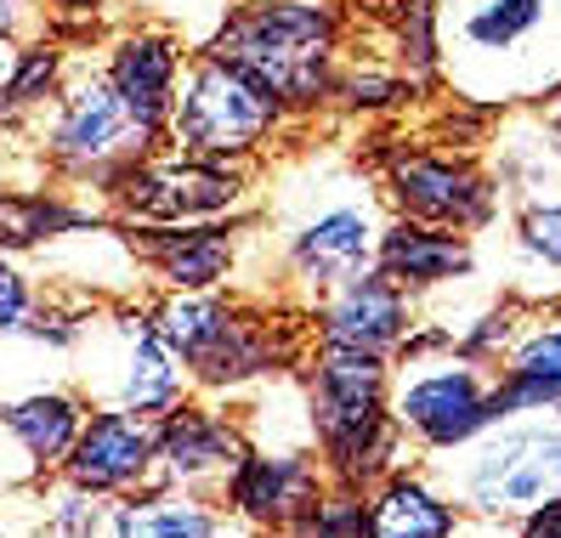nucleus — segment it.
Returning <instances> with one entry per match:
<instances>
[{
    "label": "nucleus",
    "instance_id": "1",
    "mask_svg": "<svg viewBox=\"0 0 561 538\" xmlns=\"http://www.w3.org/2000/svg\"><path fill=\"white\" fill-rule=\"evenodd\" d=\"M391 227L375 164L341 148H307L261 187V232L273 244L278 295L312 312L329 289L369 273Z\"/></svg>",
    "mask_w": 561,
    "mask_h": 538
},
{
    "label": "nucleus",
    "instance_id": "2",
    "mask_svg": "<svg viewBox=\"0 0 561 538\" xmlns=\"http://www.w3.org/2000/svg\"><path fill=\"white\" fill-rule=\"evenodd\" d=\"M443 91L493 114L561 96V0H437Z\"/></svg>",
    "mask_w": 561,
    "mask_h": 538
},
{
    "label": "nucleus",
    "instance_id": "3",
    "mask_svg": "<svg viewBox=\"0 0 561 538\" xmlns=\"http://www.w3.org/2000/svg\"><path fill=\"white\" fill-rule=\"evenodd\" d=\"M153 318L187 375L210 397H244L278 375H301L312 357V318H273V307L239 289H159Z\"/></svg>",
    "mask_w": 561,
    "mask_h": 538
},
{
    "label": "nucleus",
    "instance_id": "4",
    "mask_svg": "<svg viewBox=\"0 0 561 538\" xmlns=\"http://www.w3.org/2000/svg\"><path fill=\"white\" fill-rule=\"evenodd\" d=\"M357 12L346 0H233L221 28L199 46L239 62L295 119L335 108V75L346 62Z\"/></svg>",
    "mask_w": 561,
    "mask_h": 538
},
{
    "label": "nucleus",
    "instance_id": "5",
    "mask_svg": "<svg viewBox=\"0 0 561 538\" xmlns=\"http://www.w3.org/2000/svg\"><path fill=\"white\" fill-rule=\"evenodd\" d=\"M301 380H307L318 448L335 482L375 488L380 477L420 459L403 425L391 420V357L312 346V357L301 363Z\"/></svg>",
    "mask_w": 561,
    "mask_h": 538
},
{
    "label": "nucleus",
    "instance_id": "6",
    "mask_svg": "<svg viewBox=\"0 0 561 538\" xmlns=\"http://www.w3.org/2000/svg\"><path fill=\"white\" fill-rule=\"evenodd\" d=\"M18 137H28V153H35L51 182H69V187H91V198L103 193L125 164L148 159L153 148H164L159 130L125 103L114 91V80L103 75V62H91L80 51L69 85L57 91V103L41 108L35 119L7 125Z\"/></svg>",
    "mask_w": 561,
    "mask_h": 538
},
{
    "label": "nucleus",
    "instance_id": "7",
    "mask_svg": "<svg viewBox=\"0 0 561 538\" xmlns=\"http://www.w3.org/2000/svg\"><path fill=\"white\" fill-rule=\"evenodd\" d=\"M500 368H488L454 346L443 323L409 334V346L391 357V420L403 425L420 459H437L477 443L488 425H500Z\"/></svg>",
    "mask_w": 561,
    "mask_h": 538
},
{
    "label": "nucleus",
    "instance_id": "8",
    "mask_svg": "<svg viewBox=\"0 0 561 538\" xmlns=\"http://www.w3.org/2000/svg\"><path fill=\"white\" fill-rule=\"evenodd\" d=\"M69 380L96 409H130L148 420H164L199 391L148 300H103L85 312L69 346Z\"/></svg>",
    "mask_w": 561,
    "mask_h": 538
},
{
    "label": "nucleus",
    "instance_id": "9",
    "mask_svg": "<svg viewBox=\"0 0 561 538\" xmlns=\"http://www.w3.org/2000/svg\"><path fill=\"white\" fill-rule=\"evenodd\" d=\"M432 477L466 504L471 522L516 527L561 499V409L550 414H511L488 425L477 443L425 459Z\"/></svg>",
    "mask_w": 561,
    "mask_h": 538
},
{
    "label": "nucleus",
    "instance_id": "10",
    "mask_svg": "<svg viewBox=\"0 0 561 538\" xmlns=\"http://www.w3.org/2000/svg\"><path fill=\"white\" fill-rule=\"evenodd\" d=\"M96 205L119 227H182V221H233L261 210V164L199 159L182 148H153L148 159L96 193Z\"/></svg>",
    "mask_w": 561,
    "mask_h": 538
},
{
    "label": "nucleus",
    "instance_id": "11",
    "mask_svg": "<svg viewBox=\"0 0 561 538\" xmlns=\"http://www.w3.org/2000/svg\"><path fill=\"white\" fill-rule=\"evenodd\" d=\"M369 164L386 187L391 216L459 227V232H477V239H488V232H500L511 221L505 193L477 148H454L443 137H409V142L380 148Z\"/></svg>",
    "mask_w": 561,
    "mask_h": 538
},
{
    "label": "nucleus",
    "instance_id": "12",
    "mask_svg": "<svg viewBox=\"0 0 561 538\" xmlns=\"http://www.w3.org/2000/svg\"><path fill=\"white\" fill-rule=\"evenodd\" d=\"M289 125H295V114L261 80H250L239 62H227L216 51H193L164 142L182 153H199V159L261 164V153Z\"/></svg>",
    "mask_w": 561,
    "mask_h": 538
},
{
    "label": "nucleus",
    "instance_id": "13",
    "mask_svg": "<svg viewBox=\"0 0 561 538\" xmlns=\"http://www.w3.org/2000/svg\"><path fill=\"white\" fill-rule=\"evenodd\" d=\"M250 454V425L239 409H227L221 397L193 391L159 420V470L153 488H182L227 499V482L239 477V465Z\"/></svg>",
    "mask_w": 561,
    "mask_h": 538
},
{
    "label": "nucleus",
    "instance_id": "14",
    "mask_svg": "<svg viewBox=\"0 0 561 538\" xmlns=\"http://www.w3.org/2000/svg\"><path fill=\"white\" fill-rule=\"evenodd\" d=\"M335 482L329 459L318 448V436H250V454L239 465V477L227 482V511H233L250 533L261 538H284L295 516Z\"/></svg>",
    "mask_w": 561,
    "mask_h": 538
},
{
    "label": "nucleus",
    "instance_id": "15",
    "mask_svg": "<svg viewBox=\"0 0 561 538\" xmlns=\"http://www.w3.org/2000/svg\"><path fill=\"white\" fill-rule=\"evenodd\" d=\"M96 402L75 386V380H35V386H12L7 402H0V425H7V488L23 493V488H46L62 459L75 454L80 431L91 420Z\"/></svg>",
    "mask_w": 561,
    "mask_h": 538
},
{
    "label": "nucleus",
    "instance_id": "16",
    "mask_svg": "<svg viewBox=\"0 0 561 538\" xmlns=\"http://www.w3.org/2000/svg\"><path fill=\"white\" fill-rule=\"evenodd\" d=\"M255 216L233 221H182V227H130L148 284L159 289H239L244 255H250Z\"/></svg>",
    "mask_w": 561,
    "mask_h": 538
},
{
    "label": "nucleus",
    "instance_id": "17",
    "mask_svg": "<svg viewBox=\"0 0 561 538\" xmlns=\"http://www.w3.org/2000/svg\"><path fill=\"white\" fill-rule=\"evenodd\" d=\"M307 318H312V346L398 357L409 346V334L420 329V295H409L398 278H386L380 266H369V273L346 278L341 289H329Z\"/></svg>",
    "mask_w": 561,
    "mask_h": 538
},
{
    "label": "nucleus",
    "instance_id": "18",
    "mask_svg": "<svg viewBox=\"0 0 561 538\" xmlns=\"http://www.w3.org/2000/svg\"><path fill=\"white\" fill-rule=\"evenodd\" d=\"M193 46L182 28L171 23H119L114 35H103V75L114 80V91L137 108L159 137L171 130V114H176V96H182V75L193 62Z\"/></svg>",
    "mask_w": 561,
    "mask_h": 538
},
{
    "label": "nucleus",
    "instance_id": "19",
    "mask_svg": "<svg viewBox=\"0 0 561 538\" xmlns=\"http://www.w3.org/2000/svg\"><path fill=\"white\" fill-rule=\"evenodd\" d=\"M159 470V420L130 414V409H91L75 454L62 459L57 477H69L75 488H91L103 499H130L153 488Z\"/></svg>",
    "mask_w": 561,
    "mask_h": 538
},
{
    "label": "nucleus",
    "instance_id": "20",
    "mask_svg": "<svg viewBox=\"0 0 561 538\" xmlns=\"http://www.w3.org/2000/svg\"><path fill=\"white\" fill-rule=\"evenodd\" d=\"M380 273L398 278L409 295H437L454 289L482 273V239L477 232H459V227H432V221H409V216H391L386 239H380Z\"/></svg>",
    "mask_w": 561,
    "mask_h": 538
},
{
    "label": "nucleus",
    "instance_id": "21",
    "mask_svg": "<svg viewBox=\"0 0 561 538\" xmlns=\"http://www.w3.org/2000/svg\"><path fill=\"white\" fill-rule=\"evenodd\" d=\"M363 493H369V538H459L471 527L466 504L432 477L425 459L391 470Z\"/></svg>",
    "mask_w": 561,
    "mask_h": 538
},
{
    "label": "nucleus",
    "instance_id": "22",
    "mask_svg": "<svg viewBox=\"0 0 561 538\" xmlns=\"http://www.w3.org/2000/svg\"><path fill=\"white\" fill-rule=\"evenodd\" d=\"M108 538H250V527L221 499L182 488H142L114 504Z\"/></svg>",
    "mask_w": 561,
    "mask_h": 538
},
{
    "label": "nucleus",
    "instance_id": "23",
    "mask_svg": "<svg viewBox=\"0 0 561 538\" xmlns=\"http://www.w3.org/2000/svg\"><path fill=\"white\" fill-rule=\"evenodd\" d=\"M505 295L527 300V307H556L561 300V193L522 205L505 221Z\"/></svg>",
    "mask_w": 561,
    "mask_h": 538
},
{
    "label": "nucleus",
    "instance_id": "24",
    "mask_svg": "<svg viewBox=\"0 0 561 538\" xmlns=\"http://www.w3.org/2000/svg\"><path fill=\"white\" fill-rule=\"evenodd\" d=\"M80 51L85 46L69 41V35H57V28L23 41L12 51V62H7V91H0V114H7V125H23V119H35L41 108H51L57 91L69 85Z\"/></svg>",
    "mask_w": 561,
    "mask_h": 538
},
{
    "label": "nucleus",
    "instance_id": "25",
    "mask_svg": "<svg viewBox=\"0 0 561 538\" xmlns=\"http://www.w3.org/2000/svg\"><path fill=\"white\" fill-rule=\"evenodd\" d=\"M420 85L409 80V69L386 51V41H375L369 51H352L346 46V62L335 75V108L346 119H380V114H398L409 103H420Z\"/></svg>",
    "mask_w": 561,
    "mask_h": 538
},
{
    "label": "nucleus",
    "instance_id": "26",
    "mask_svg": "<svg viewBox=\"0 0 561 538\" xmlns=\"http://www.w3.org/2000/svg\"><path fill=\"white\" fill-rule=\"evenodd\" d=\"M380 41L420 91L443 85V7L437 0H391L380 12Z\"/></svg>",
    "mask_w": 561,
    "mask_h": 538
},
{
    "label": "nucleus",
    "instance_id": "27",
    "mask_svg": "<svg viewBox=\"0 0 561 538\" xmlns=\"http://www.w3.org/2000/svg\"><path fill=\"white\" fill-rule=\"evenodd\" d=\"M114 504H119V499H103V493H91V488H75L69 477H51V482H46L41 527H46L51 538H108Z\"/></svg>",
    "mask_w": 561,
    "mask_h": 538
},
{
    "label": "nucleus",
    "instance_id": "28",
    "mask_svg": "<svg viewBox=\"0 0 561 538\" xmlns=\"http://www.w3.org/2000/svg\"><path fill=\"white\" fill-rule=\"evenodd\" d=\"M284 538H369V493L352 482H329Z\"/></svg>",
    "mask_w": 561,
    "mask_h": 538
},
{
    "label": "nucleus",
    "instance_id": "29",
    "mask_svg": "<svg viewBox=\"0 0 561 538\" xmlns=\"http://www.w3.org/2000/svg\"><path fill=\"white\" fill-rule=\"evenodd\" d=\"M500 368H511V375H534V380L561 391V300L527 318V329L516 334V346H511V357Z\"/></svg>",
    "mask_w": 561,
    "mask_h": 538
},
{
    "label": "nucleus",
    "instance_id": "30",
    "mask_svg": "<svg viewBox=\"0 0 561 538\" xmlns=\"http://www.w3.org/2000/svg\"><path fill=\"white\" fill-rule=\"evenodd\" d=\"M0 289H7V312H0V329H7V334H23V329H28V318L41 312L46 284L28 278L23 255H7V266H0Z\"/></svg>",
    "mask_w": 561,
    "mask_h": 538
},
{
    "label": "nucleus",
    "instance_id": "31",
    "mask_svg": "<svg viewBox=\"0 0 561 538\" xmlns=\"http://www.w3.org/2000/svg\"><path fill=\"white\" fill-rule=\"evenodd\" d=\"M51 28V7L46 0H0V41L7 51H18L23 41H35Z\"/></svg>",
    "mask_w": 561,
    "mask_h": 538
},
{
    "label": "nucleus",
    "instance_id": "32",
    "mask_svg": "<svg viewBox=\"0 0 561 538\" xmlns=\"http://www.w3.org/2000/svg\"><path fill=\"white\" fill-rule=\"evenodd\" d=\"M516 538H561V499L539 504L527 522H516Z\"/></svg>",
    "mask_w": 561,
    "mask_h": 538
},
{
    "label": "nucleus",
    "instance_id": "33",
    "mask_svg": "<svg viewBox=\"0 0 561 538\" xmlns=\"http://www.w3.org/2000/svg\"><path fill=\"white\" fill-rule=\"evenodd\" d=\"M459 538H516V527H500V522H471Z\"/></svg>",
    "mask_w": 561,
    "mask_h": 538
},
{
    "label": "nucleus",
    "instance_id": "34",
    "mask_svg": "<svg viewBox=\"0 0 561 538\" xmlns=\"http://www.w3.org/2000/svg\"><path fill=\"white\" fill-rule=\"evenodd\" d=\"M545 125H550V137H556V153H561V96H550V103H545Z\"/></svg>",
    "mask_w": 561,
    "mask_h": 538
},
{
    "label": "nucleus",
    "instance_id": "35",
    "mask_svg": "<svg viewBox=\"0 0 561 538\" xmlns=\"http://www.w3.org/2000/svg\"><path fill=\"white\" fill-rule=\"evenodd\" d=\"M346 7H352L357 18H380V12L391 7V0H346Z\"/></svg>",
    "mask_w": 561,
    "mask_h": 538
}]
</instances>
